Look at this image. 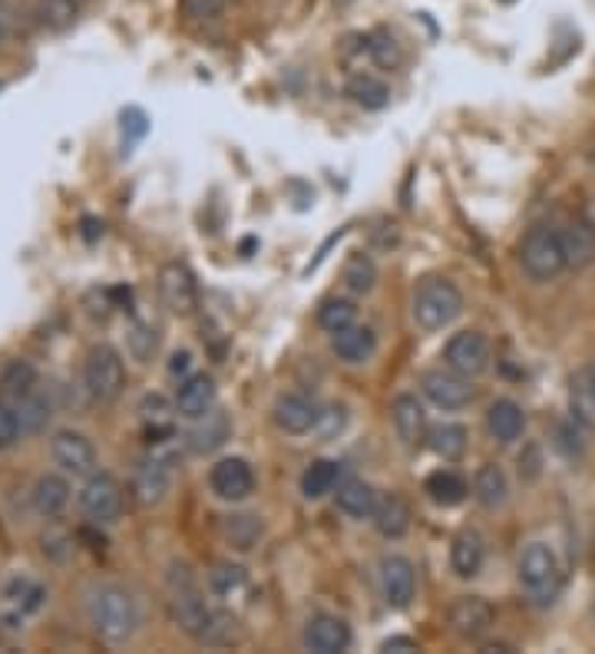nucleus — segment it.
<instances>
[{
  "instance_id": "obj_1",
  "label": "nucleus",
  "mask_w": 595,
  "mask_h": 654,
  "mask_svg": "<svg viewBox=\"0 0 595 654\" xmlns=\"http://www.w3.org/2000/svg\"><path fill=\"white\" fill-rule=\"evenodd\" d=\"M169 612L173 622L198 645H225L235 635V618L205 598L189 565H173L169 572Z\"/></svg>"
},
{
  "instance_id": "obj_2",
  "label": "nucleus",
  "mask_w": 595,
  "mask_h": 654,
  "mask_svg": "<svg viewBox=\"0 0 595 654\" xmlns=\"http://www.w3.org/2000/svg\"><path fill=\"white\" fill-rule=\"evenodd\" d=\"M87 618L94 625L99 642L106 645H126L136 635L139 625V605L133 592H126L116 582H103L87 595Z\"/></svg>"
},
{
  "instance_id": "obj_3",
  "label": "nucleus",
  "mask_w": 595,
  "mask_h": 654,
  "mask_svg": "<svg viewBox=\"0 0 595 654\" xmlns=\"http://www.w3.org/2000/svg\"><path fill=\"white\" fill-rule=\"evenodd\" d=\"M413 321L423 331H443L464 314V294L450 279H427L413 291Z\"/></svg>"
},
{
  "instance_id": "obj_4",
  "label": "nucleus",
  "mask_w": 595,
  "mask_h": 654,
  "mask_svg": "<svg viewBox=\"0 0 595 654\" xmlns=\"http://www.w3.org/2000/svg\"><path fill=\"white\" fill-rule=\"evenodd\" d=\"M519 265L533 281L559 279L566 265V248H563V228L559 225H533L519 245Z\"/></svg>"
},
{
  "instance_id": "obj_5",
  "label": "nucleus",
  "mask_w": 595,
  "mask_h": 654,
  "mask_svg": "<svg viewBox=\"0 0 595 654\" xmlns=\"http://www.w3.org/2000/svg\"><path fill=\"white\" fill-rule=\"evenodd\" d=\"M516 575H519V585L523 592L546 605L559 595L563 588V565L556 559V553L546 546V543H529L519 556V565H516Z\"/></svg>"
},
{
  "instance_id": "obj_6",
  "label": "nucleus",
  "mask_w": 595,
  "mask_h": 654,
  "mask_svg": "<svg viewBox=\"0 0 595 654\" xmlns=\"http://www.w3.org/2000/svg\"><path fill=\"white\" fill-rule=\"evenodd\" d=\"M84 383H87V393L97 400V403H113L119 400L123 387H126V364H123V354L109 344H97L90 348L87 354V364H84Z\"/></svg>"
},
{
  "instance_id": "obj_7",
  "label": "nucleus",
  "mask_w": 595,
  "mask_h": 654,
  "mask_svg": "<svg viewBox=\"0 0 595 654\" xmlns=\"http://www.w3.org/2000/svg\"><path fill=\"white\" fill-rule=\"evenodd\" d=\"M77 502H80V513L90 523L109 526L123 513V486H119V479L113 472H90Z\"/></svg>"
},
{
  "instance_id": "obj_8",
  "label": "nucleus",
  "mask_w": 595,
  "mask_h": 654,
  "mask_svg": "<svg viewBox=\"0 0 595 654\" xmlns=\"http://www.w3.org/2000/svg\"><path fill=\"white\" fill-rule=\"evenodd\" d=\"M443 361H447V368L450 371H457V374L464 377H480L490 371V361H494V348H490V341L480 334V331H460V334H453L450 341H447V348H443Z\"/></svg>"
},
{
  "instance_id": "obj_9",
  "label": "nucleus",
  "mask_w": 595,
  "mask_h": 654,
  "mask_svg": "<svg viewBox=\"0 0 595 654\" xmlns=\"http://www.w3.org/2000/svg\"><path fill=\"white\" fill-rule=\"evenodd\" d=\"M494 605L484 595H460L447 608V625L464 642H480L494 628Z\"/></svg>"
},
{
  "instance_id": "obj_10",
  "label": "nucleus",
  "mask_w": 595,
  "mask_h": 654,
  "mask_svg": "<svg viewBox=\"0 0 595 654\" xmlns=\"http://www.w3.org/2000/svg\"><path fill=\"white\" fill-rule=\"evenodd\" d=\"M173 489V467L169 460L163 457H149V460H139L133 469V479H129V496L136 506L143 509H153L159 506Z\"/></svg>"
},
{
  "instance_id": "obj_11",
  "label": "nucleus",
  "mask_w": 595,
  "mask_h": 654,
  "mask_svg": "<svg viewBox=\"0 0 595 654\" xmlns=\"http://www.w3.org/2000/svg\"><path fill=\"white\" fill-rule=\"evenodd\" d=\"M156 284H159V297H163V304H166L173 314H179V318L196 314L198 284L196 279H193V272H189L183 262H169V265H163Z\"/></svg>"
},
{
  "instance_id": "obj_12",
  "label": "nucleus",
  "mask_w": 595,
  "mask_h": 654,
  "mask_svg": "<svg viewBox=\"0 0 595 654\" xmlns=\"http://www.w3.org/2000/svg\"><path fill=\"white\" fill-rule=\"evenodd\" d=\"M50 457L70 476H90L97 469V447L80 430H57L50 440Z\"/></svg>"
},
{
  "instance_id": "obj_13",
  "label": "nucleus",
  "mask_w": 595,
  "mask_h": 654,
  "mask_svg": "<svg viewBox=\"0 0 595 654\" xmlns=\"http://www.w3.org/2000/svg\"><path fill=\"white\" fill-rule=\"evenodd\" d=\"M420 390H423V397L433 403V407H440V410H464L470 400H474V387H470V377L457 374V371H443V368H437V371H427V374L420 377Z\"/></svg>"
},
{
  "instance_id": "obj_14",
  "label": "nucleus",
  "mask_w": 595,
  "mask_h": 654,
  "mask_svg": "<svg viewBox=\"0 0 595 654\" xmlns=\"http://www.w3.org/2000/svg\"><path fill=\"white\" fill-rule=\"evenodd\" d=\"M208 489L222 499V502H242L255 492V472L248 467V460L242 457H225L218 460L208 472Z\"/></svg>"
},
{
  "instance_id": "obj_15",
  "label": "nucleus",
  "mask_w": 595,
  "mask_h": 654,
  "mask_svg": "<svg viewBox=\"0 0 595 654\" xmlns=\"http://www.w3.org/2000/svg\"><path fill=\"white\" fill-rule=\"evenodd\" d=\"M391 423H394L397 440L407 447V450H420L430 437V427H427V410L423 403L413 397V393H400L391 403Z\"/></svg>"
},
{
  "instance_id": "obj_16",
  "label": "nucleus",
  "mask_w": 595,
  "mask_h": 654,
  "mask_svg": "<svg viewBox=\"0 0 595 654\" xmlns=\"http://www.w3.org/2000/svg\"><path fill=\"white\" fill-rule=\"evenodd\" d=\"M378 582H381V595L391 608H407L413 602L417 592V572L410 559L403 556H384L378 562Z\"/></svg>"
},
{
  "instance_id": "obj_17",
  "label": "nucleus",
  "mask_w": 595,
  "mask_h": 654,
  "mask_svg": "<svg viewBox=\"0 0 595 654\" xmlns=\"http://www.w3.org/2000/svg\"><path fill=\"white\" fill-rule=\"evenodd\" d=\"M301 645L314 654H341L348 652V645H351V628L338 615H314L304 625Z\"/></svg>"
},
{
  "instance_id": "obj_18",
  "label": "nucleus",
  "mask_w": 595,
  "mask_h": 654,
  "mask_svg": "<svg viewBox=\"0 0 595 654\" xmlns=\"http://www.w3.org/2000/svg\"><path fill=\"white\" fill-rule=\"evenodd\" d=\"M272 420H275V427H279L282 433L301 437V433H308V430L318 427L321 407H318L314 397H308V393H285V397H279V403H275V410H272Z\"/></svg>"
},
{
  "instance_id": "obj_19",
  "label": "nucleus",
  "mask_w": 595,
  "mask_h": 654,
  "mask_svg": "<svg viewBox=\"0 0 595 654\" xmlns=\"http://www.w3.org/2000/svg\"><path fill=\"white\" fill-rule=\"evenodd\" d=\"M176 410L186 420H205L215 410V380L208 374L183 377L176 387Z\"/></svg>"
},
{
  "instance_id": "obj_20",
  "label": "nucleus",
  "mask_w": 595,
  "mask_h": 654,
  "mask_svg": "<svg viewBox=\"0 0 595 654\" xmlns=\"http://www.w3.org/2000/svg\"><path fill=\"white\" fill-rule=\"evenodd\" d=\"M526 430V413L516 400H494L487 410V433L496 443H516Z\"/></svg>"
},
{
  "instance_id": "obj_21",
  "label": "nucleus",
  "mask_w": 595,
  "mask_h": 654,
  "mask_svg": "<svg viewBox=\"0 0 595 654\" xmlns=\"http://www.w3.org/2000/svg\"><path fill=\"white\" fill-rule=\"evenodd\" d=\"M331 348H334V354H338L344 364H364V361L374 358L378 338H374L371 328L351 324V328H344V331H338V334L331 338Z\"/></svg>"
},
{
  "instance_id": "obj_22",
  "label": "nucleus",
  "mask_w": 595,
  "mask_h": 654,
  "mask_svg": "<svg viewBox=\"0 0 595 654\" xmlns=\"http://www.w3.org/2000/svg\"><path fill=\"white\" fill-rule=\"evenodd\" d=\"M334 496H338V509H341L344 516H351V519H371L374 509H378V492H374V486L364 482V479H358V476L338 482V492H334Z\"/></svg>"
},
{
  "instance_id": "obj_23",
  "label": "nucleus",
  "mask_w": 595,
  "mask_h": 654,
  "mask_svg": "<svg viewBox=\"0 0 595 654\" xmlns=\"http://www.w3.org/2000/svg\"><path fill=\"white\" fill-rule=\"evenodd\" d=\"M484 559H487L484 536L474 533V529L457 533V539H453V546H450V568H453L460 578H474V575H480Z\"/></svg>"
},
{
  "instance_id": "obj_24",
  "label": "nucleus",
  "mask_w": 595,
  "mask_h": 654,
  "mask_svg": "<svg viewBox=\"0 0 595 654\" xmlns=\"http://www.w3.org/2000/svg\"><path fill=\"white\" fill-rule=\"evenodd\" d=\"M563 248H566V265L583 272L595 262V228L579 218V222H569L563 225Z\"/></svg>"
},
{
  "instance_id": "obj_25",
  "label": "nucleus",
  "mask_w": 595,
  "mask_h": 654,
  "mask_svg": "<svg viewBox=\"0 0 595 654\" xmlns=\"http://www.w3.org/2000/svg\"><path fill=\"white\" fill-rule=\"evenodd\" d=\"M30 502H33V509H37L43 519H57V516L67 509V502H70V482H67L64 476L47 472V476H40V479L33 482Z\"/></svg>"
},
{
  "instance_id": "obj_26",
  "label": "nucleus",
  "mask_w": 595,
  "mask_h": 654,
  "mask_svg": "<svg viewBox=\"0 0 595 654\" xmlns=\"http://www.w3.org/2000/svg\"><path fill=\"white\" fill-rule=\"evenodd\" d=\"M423 492H427V499H430L433 506L453 509V506H460V502L467 499L470 486H467V479H464L460 472H453V469H437V472L427 476Z\"/></svg>"
},
{
  "instance_id": "obj_27",
  "label": "nucleus",
  "mask_w": 595,
  "mask_h": 654,
  "mask_svg": "<svg viewBox=\"0 0 595 654\" xmlns=\"http://www.w3.org/2000/svg\"><path fill=\"white\" fill-rule=\"evenodd\" d=\"M371 519H374V526L384 539H403L410 533V506L397 492L384 496V499L378 496V509H374Z\"/></svg>"
},
{
  "instance_id": "obj_28",
  "label": "nucleus",
  "mask_w": 595,
  "mask_h": 654,
  "mask_svg": "<svg viewBox=\"0 0 595 654\" xmlns=\"http://www.w3.org/2000/svg\"><path fill=\"white\" fill-rule=\"evenodd\" d=\"M341 482V463L334 460H314L301 472V496L304 499H324L338 489Z\"/></svg>"
},
{
  "instance_id": "obj_29",
  "label": "nucleus",
  "mask_w": 595,
  "mask_h": 654,
  "mask_svg": "<svg viewBox=\"0 0 595 654\" xmlns=\"http://www.w3.org/2000/svg\"><path fill=\"white\" fill-rule=\"evenodd\" d=\"M474 496L484 509H499L509 496V482H506V472L496 467V463H484L474 476Z\"/></svg>"
},
{
  "instance_id": "obj_30",
  "label": "nucleus",
  "mask_w": 595,
  "mask_h": 654,
  "mask_svg": "<svg viewBox=\"0 0 595 654\" xmlns=\"http://www.w3.org/2000/svg\"><path fill=\"white\" fill-rule=\"evenodd\" d=\"M37 23L50 33H64L80 17V0H37Z\"/></svg>"
},
{
  "instance_id": "obj_31",
  "label": "nucleus",
  "mask_w": 595,
  "mask_h": 654,
  "mask_svg": "<svg viewBox=\"0 0 595 654\" xmlns=\"http://www.w3.org/2000/svg\"><path fill=\"white\" fill-rule=\"evenodd\" d=\"M467 430L460 427V423H440V427H433L430 430V437H427V443H430V450L440 457V460H460L464 453H467Z\"/></svg>"
},
{
  "instance_id": "obj_32",
  "label": "nucleus",
  "mask_w": 595,
  "mask_h": 654,
  "mask_svg": "<svg viewBox=\"0 0 595 654\" xmlns=\"http://www.w3.org/2000/svg\"><path fill=\"white\" fill-rule=\"evenodd\" d=\"M13 410L20 417L23 433H37L50 420V400L43 393H37V387L27 390V393H20V397H13Z\"/></svg>"
},
{
  "instance_id": "obj_33",
  "label": "nucleus",
  "mask_w": 595,
  "mask_h": 654,
  "mask_svg": "<svg viewBox=\"0 0 595 654\" xmlns=\"http://www.w3.org/2000/svg\"><path fill=\"white\" fill-rule=\"evenodd\" d=\"M348 96H351L358 106H364V109H384L388 99H391V90H388L384 80H378V77H371V74H358V77L348 80Z\"/></svg>"
},
{
  "instance_id": "obj_34",
  "label": "nucleus",
  "mask_w": 595,
  "mask_h": 654,
  "mask_svg": "<svg viewBox=\"0 0 595 654\" xmlns=\"http://www.w3.org/2000/svg\"><path fill=\"white\" fill-rule=\"evenodd\" d=\"M318 324H321L328 334H338V331L358 324V308H354V301H348V297H328V301L318 308Z\"/></svg>"
},
{
  "instance_id": "obj_35",
  "label": "nucleus",
  "mask_w": 595,
  "mask_h": 654,
  "mask_svg": "<svg viewBox=\"0 0 595 654\" xmlns=\"http://www.w3.org/2000/svg\"><path fill=\"white\" fill-rule=\"evenodd\" d=\"M341 279H344V287H348V291L368 294V291H374V284H378V269H374V262H371L368 255H351L348 265H344V272H341Z\"/></svg>"
},
{
  "instance_id": "obj_36",
  "label": "nucleus",
  "mask_w": 595,
  "mask_h": 654,
  "mask_svg": "<svg viewBox=\"0 0 595 654\" xmlns=\"http://www.w3.org/2000/svg\"><path fill=\"white\" fill-rule=\"evenodd\" d=\"M225 539L235 546V549H252L262 536V523L259 516H228L225 519Z\"/></svg>"
},
{
  "instance_id": "obj_37",
  "label": "nucleus",
  "mask_w": 595,
  "mask_h": 654,
  "mask_svg": "<svg viewBox=\"0 0 595 654\" xmlns=\"http://www.w3.org/2000/svg\"><path fill=\"white\" fill-rule=\"evenodd\" d=\"M33 387H37V371H33L30 361H10L3 368V374H0V390L7 397H20V393H27Z\"/></svg>"
},
{
  "instance_id": "obj_38",
  "label": "nucleus",
  "mask_w": 595,
  "mask_h": 654,
  "mask_svg": "<svg viewBox=\"0 0 595 654\" xmlns=\"http://www.w3.org/2000/svg\"><path fill=\"white\" fill-rule=\"evenodd\" d=\"M208 585H212L215 595L228 598V595H235L245 585V568L242 565H232V562H218L212 568V575H208Z\"/></svg>"
},
{
  "instance_id": "obj_39",
  "label": "nucleus",
  "mask_w": 595,
  "mask_h": 654,
  "mask_svg": "<svg viewBox=\"0 0 595 654\" xmlns=\"http://www.w3.org/2000/svg\"><path fill=\"white\" fill-rule=\"evenodd\" d=\"M7 602H10L20 615L37 612V608H40V602H43V588H40V585H33L30 578H13V582H10V588H7Z\"/></svg>"
},
{
  "instance_id": "obj_40",
  "label": "nucleus",
  "mask_w": 595,
  "mask_h": 654,
  "mask_svg": "<svg viewBox=\"0 0 595 654\" xmlns=\"http://www.w3.org/2000/svg\"><path fill=\"white\" fill-rule=\"evenodd\" d=\"M119 119H123V139H126V146H133L136 139H143V136L149 133V119H146V113L136 109V106L123 109Z\"/></svg>"
},
{
  "instance_id": "obj_41",
  "label": "nucleus",
  "mask_w": 595,
  "mask_h": 654,
  "mask_svg": "<svg viewBox=\"0 0 595 654\" xmlns=\"http://www.w3.org/2000/svg\"><path fill=\"white\" fill-rule=\"evenodd\" d=\"M20 433H23V427H20L13 403H0V447H13L20 440Z\"/></svg>"
},
{
  "instance_id": "obj_42",
  "label": "nucleus",
  "mask_w": 595,
  "mask_h": 654,
  "mask_svg": "<svg viewBox=\"0 0 595 654\" xmlns=\"http://www.w3.org/2000/svg\"><path fill=\"white\" fill-rule=\"evenodd\" d=\"M371 57H374L381 67H397V64H400V50H397L394 37L378 33V37H374V43H371Z\"/></svg>"
},
{
  "instance_id": "obj_43",
  "label": "nucleus",
  "mask_w": 595,
  "mask_h": 654,
  "mask_svg": "<svg viewBox=\"0 0 595 654\" xmlns=\"http://www.w3.org/2000/svg\"><path fill=\"white\" fill-rule=\"evenodd\" d=\"M222 10V0H183V13L189 20H208Z\"/></svg>"
},
{
  "instance_id": "obj_44",
  "label": "nucleus",
  "mask_w": 595,
  "mask_h": 654,
  "mask_svg": "<svg viewBox=\"0 0 595 654\" xmlns=\"http://www.w3.org/2000/svg\"><path fill=\"white\" fill-rule=\"evenodd\" d=\"M198 443V450H212V447H218V443H225V437H228V423H225V417H218V423H215V430H198L193 433Z\"/></svg>"
},
{
  "instance_id": "obj_45",
  "label": "nucleus",
  "mask_w": 595,
  "mask_h": 654,
  "mask_svg": "<svg viewBox=\"0 0 595 654\" xmlns=\"http://www.w3.org/2000/svg\"><path fill=\"white\" fill-rule=\"evenodd\" d=\"M189 364H193V354L189 351H176L173 361H169V374H186Z\"/></svg>"
},
{
  "instance_id": "obj_46",
  "label": "nucleus",
  "mask_w": 595,
  "mask_h": 654,
  "mask_svg": "<svg viewBox=\"0 0 595 654\" xmlns=\"http://www.w3.org/2000/svg\"><path fill=\"white\" fill-rule=\"evenodd\" d=\"M381 652H417V642L413 638H388L381 645Z\"/></svg>"
},
{
  "instance_id": "obj_47",
  "label": "nucleus",
  "mask_w": 595,
  "mask_h": 654,
  "mask_svg": "<svg viewBox=\"0 0 595 654\" xmlns=\"http://www.w3.org/2000/svg\"><path fill=\"white\" fill-rule=\"evenodd\" d=\"M586 393H589V403H593L595 410V361L589 364V371H586Z\"/></svg>"
},
{
  "instance_id": "obj_48",
  "label": "nucleus",
  "mask_w": 595,
  "mask_h": 654,
  "mask_svg": "<svg viewBox=\"0 0 595 654\" xmlns=\"http://www.w3.org/2000/svg\"><path fill=\"white\" fill-rule=\"evenodd\" d=\"M583 218H586V222H589V225L595 228V192L589 195V202H586V212H583Z\"/></svg>"
},
{
  "instance_id": "obj_49",
  "label": "nucleus",
  "mask_w": 595,
  "mask_h": 654,
  "mask_svg": "<svg viewBox=\"0 0 595 654\" xmlns=\"http://www.w3.org/2000/svg\"><path fill=\"white\" fill-rule=\"evenodd\" d=\"M7 23H10V17H7V7L0 3V40H3V33H7Z\"/></svg>"
},
{
  "instance_id": "obj_50",
  "label": "nucleus",
  "mask_w": 595,
  "mask_h": 654,
  "mask_svg": "<svg viewBox=\"0 0 595 654\" xmlns=\"http://www.w3.org/2000/svg\"><path fill=\"white\" fill-rule=\"evenodd\" d=\"M499 3H516V0H499Z\"/></svg>"
},
{
  "instance_id": "obj_51",
  "label": "nucleus",
  "mask_w": 595,
  "mask_h": 654,
  "mask_svg": "<svg viewBox=\"0 0 595 654\" xmlns=\"http://www.w3.org/2000/svg\"><path fill=\"white\" fill-rule=\"evenodd\" d=\"M593 549H595V533H593Z\"/></svg>"
},
{
  "instance_id": "obj_52",
  "label": "nucleus",
  "mask_w": 595,
  "mask_h": 654,
  "mask_svg": "<svg viewBox=\"0 0 595 654\" xmlns=\"http://www.w3.org/2000/svg\"><path fill=\"white\" fill-rule=\"evenodd\" d=\"M593 615H595V605H593Z\"/></svg>"
},
{
  "instance_id": "obj_53",
  "label": "nucleus",
  "mask_w": 595,
  "mask_h": 654,
  "mask_svg": "<svg viewBox=\"0 0 595 654\" xmlns=\"http://www.w3.org/2000/svg\"><path fill=\"white\" fill-rule=\"evenodd\" d=\"M0 642H3V635H0Z\"/></svg>"
}]
</instances>
